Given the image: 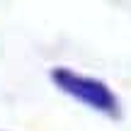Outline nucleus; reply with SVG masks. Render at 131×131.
<instances>
[{
    "mask_svg": "<svg viewBox=\"0 0 131 131\" xmlns=\"http://www.w3.org/2000/svg\"><path fill=\"white\" fill-rule=\"evenodd\" d=\"M53 80L61 85V90H66L68 95L83 100L85 104L100 109V112H114L117 109V100L114 95L107 90V85L100 83L95 78H83V75H75L66 68L53 70Z\"/></svg>",
    "mask_w": 131,
    "mask_h": 131,
    "instance_id": "obj_1",
    "label": "nucleus"
}]
</instances>
